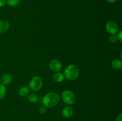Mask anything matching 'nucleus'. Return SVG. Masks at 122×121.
Here are the masks:
<instances>
[{
  "label": "nucleus",
  "mask_w": 122,
  "mask_h": 121,
  "mask_svg": "<svg viewBox=\"0 0 122 121\" xmlns=\"http://www.w3.org/2000/svg\"><path fill=\"white\" fill-rule=\"evenodd\" d=\"M60 98L57 93L50 92L45 95L42 98V104L47 108H52L59 103Z\"/></svg>",
  "instance_id": "f257e3e1"
},
{
  "label": "nucleus",
  "mask_w": 122,
  "mask_h": 121,
  "mask_svg": "<svg viewBox=\"0 0 122 121\" xmlns=\"http://www.w3.org/2000/svg\"><path fill=\"white\" fill-rule=\"evenodd\" d=\"M79 75V70L76 65L71 64L68 65L64 71V77L67 80L73 81L76 79Z\"/></svg>",
  "instance_id": "f03ea898"
},
{
  "label": "nucleus",
  "mask_w": 122,
  "mask_h": 121,
  "mask_svg": "<svg viewBox=\"0 0 122 121\" xmlns=\"http://www.w3.org/2000/svg\"><path fill=\"white\" fill-rule=\"evenodd\" d=\"M61 98L63 102L68 105H71L76 101L75 93L70 90H64L61 94Z\"/></svg>",
  "instance_id": "7ed1b4c3"
},
{
  "label": "nucleus",
  "mask_w": 122,
  "mask_h": 121,
  "mask_svg": "<svg viewBox=\"0 0 122 121\" xmlns=\"http://www.w3.org/2000/svg\"><path fill=\"white\" fill-rule=\"evenodd\" d=\"M42 85V78L39 76H36L30 80L29 88H30V90H32V91H38L41 89Z\"/></svg>",
  "instance_id": "20e7f679"
},
{
  "label": "nucleus",
  "mask_w": 122,
  "mask_h": 121,
  "mask_svg": "<svg viewBox=\"0 0 122 121\" xmlns=\"http://www.w3.org/2000/svg\"><path fill=\"white\" fill-rule=\"evenodd\" d=\"M106 28L107 32L112 35L117 34L119 32V26L115 21H110L107 22L106 25Z\"/></svg>",
  "instance_id": "39448f33"
},
{
  "label": "nucleus",
  "mask_w": 122,
  "mask_h": 121,
  "mask_svg": "<svg viewBox=\"0 0 122 121\" xmlns=\"http://www.w3.org/2000/svg\"><path fill=\"white\" fill-rule=\"evenodd\" d=\"M49 67L50 70L55 72H58L61 70L62 64L57 59H53L51 60L49 64Z\"/></svg>",
  "instance_id": "423d86ee"
},
{
  "label": "nucleus",
  "mask_w": 122,
  "mask_h": 121,
  "mask_svg": "<svg viewBox=\"0 0 122 121\" xmlns=\"http://www.w3.org/2000/svg\"><path fill=\"white\" fill-rule=\"evenodd\" d=\"M73 113V109L70 105L65 106L62 110V115L64 117H66V118L71 117Z\"/></svg>",
  "instance_id": "0eeeda50"
},
{
  "label": "nucleus",
  "mask_w": 122,
  "mask_h": 121,
  "mask_svg": "<svg viewBox=\"0 0 122 121\" xmlns=\"http://www.w3.org/2000/svg\"><path fill=\"white\" fill-rule=\"evenodd\" d=\"M10 28V23L7 20H0V33H3L7 32Z\"/></svg>",
  "instance_id": "6e6552de"
},
{
  "label": "nucleus",
  "mask_w": 122,
  "mask_h": 121,
  "mask_svg": "<svg viewBox=\"0 0 122 121\" xmlns=\"http://www.w3.org/2000/svg\"><path fill=\"white\" fill-rule=\"evenodd\" d=\"M11 76L10 74H4L1 78V84L4 85L5 86L10 84L11 82Z\"/></svg>",
  "instance_id": "1a4fd4ad"
},
{
  "label": "nucleus",
  "mask_w": 122,
  "mask_h": 121,
  "mask_svg": "<svg viewBox=\"0 0 122 121\" xmlns=\"http://www.w3.org/2000/svg\"><path fill=\"white\" fill-rule=\"evenodd\" d=\"M64 79V75L61 72H56L53 75V79L56 83H59L63 81Z\"/></svg>",
  "instance_id": "9d476101"
},
{
  "label": "nucleus",
  "mask_w": 122,
  "mask_h": 121,
  "mask_svg": "<svg viewBox=\"0 0 122 121\" xmlns=\"http://www.w3.org/2000/svg\"><path fill=\"white\" fill-rule=\"evenodd\" d=\"M112 66L117 70H120L122 67V62L120 59H115L112 62Z\"/></svg>",
  "instance_id": "9b49d317"
},
{
  "label": "nucleus",
  "mask_w": 122,
  "mask_h": 121,
  "mask_svg": "<svg viewBox=\"0 0 122 121\" xmlns=\"http://www.w3.org/2000/svg\"><path fill=\"white\" fill-rule=\"evenodd\" d=\"M30 92V88L28 87L24 86L20 88L19 91V94L21 97H26L27 95L29 94Z\"/></svg>",
  "instance_id": "f8f14e48"
},
{
  "label": "nucleus",
  "mask_w": 122,
  "mask_h": 121,
  "mask_svg": "<svg viewBox=\"0 0 122 121\" xmlns=\"http://www.w3.org/2000/svg\"><path fill=\"white\" fill-rule=\"evenodd\" d=\"M7 94V89L5 86L2 84H0V100H2L5 97Z\"/></svg>",
  "instance_id": "ddd939ff"
},
{
  "label": "nucleus",
  "mask_w": 122,
  "mask_h": 121,
  "mask_svg": "<svg viewBox=\"0 0 122 121\" xmlns=\"http://www.w3.org/2000/svg\"><path fill=\"white\" fill-rule=\"evenodd\" d=\"M21 0H6V3L10 7H15L20 4Z\"/></svg>",
  "instance_id": "4468645a"
},
{
  "label": "nucleus",
  "mask_w": 122,
  "mask_h": 121,
  "mask_svg": "<svg viewBox=\"0 0 122 121\" xmlns=\"http://www.w3.org/2000/svg\"><path fill=\"white\" fill-rule=\"evenodd\" d=\"M28 100L30 102L35 103V102L38 100V96H37V95L36 94L31 93L29 95Z\"/></svg>",
  "instance_id": "2eb2a0df"
},
{
  "label": "nucleus",
  "mask_w": 122,
  "mask_h": 121,
  "mask_svg": "<svg viewBox=\"0 0 122 121\" xmlns=\"http://www.w3.org/2000/svg\"><path fill=\"white\" fill-rule=\"evenodd\" d=\"M108 40L112 43H116L118 41L117 37V36L116 34H113V35L111 34V36H109Z\"/></svg>",
  "instance_id": "dca6fc26"
},
{
  "label": "nucleus",
  "mask_w": 122,
  "mask_h": 121,
  "mask_svg": "<svg viewBox=\"0 0 122 121\" xmlns=\"http://www.w3.org/2000/svg\"><path fill=\"white\" fill-rule=\"evenodd\" d=\"M39 112L41 114H45L46 113V112H47V107H46L45 106H44V105L42 106H41L39 109Z\"/></svg>",
  "instance_id": "f3484780"
},
{
  "label": "nucleus",
  "mask_w": 122,
  "mask_h": 121,
  "mask_svg": "<svg viewBox=\"0 0 122 121\" xmlns=\"http://www.w3.org/2000/svg\"><path fill=\"white\" fill-rule=\"evenodd\" d=\"M117 39L120 42H122V31H120L119 32H118L117 35Z\"/></svg>",
  "instance_id": "a211bd4d"
},
{
  "label": "nucleus",
  "mask_w": 122,
  "mask_h": 121,
  "mask_svg": "<svg viewBox=\"0 0 122 121\" xmlns=\"http://www.w3.org/2000/svg\"><path fill=\"white\" fill-rule=\"evenodd\" d=\"M6 4V0H0V7H4Z\"/></svg>",
  "instance_id": "6ab92c4d"
},
{
  "label": "nucleus",
  "mask_w": 122,
  "mask_h": 121,
  "mask_svg": "<svg viewBox=\"0 0 122 121\" xmlns=\"http://www.w3.org/2000/svg\"><path fill=\"white\" fill-rule=\"evenodd\" d=\"M116 121H122V114H120L119 116L117 117Z\"/></svg>",
  "instance_id": "aec40b11"
},
{
  "label": "nucleus",
  "mask_w": 122,
  "mask_h": 121,
  "mask_svg": "<svg viewBox=\"0 0 122 121\" xmlns=\"http://www.w3.org/2000/svg\"><path fill=\"white\" fill-rule=\"evenodd\" d=\"M118 0H107V1L109 3H114V2H117Z\"/></svg>",
  "instance_id": "412c9836"
}]
</instances>
